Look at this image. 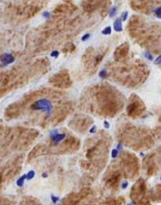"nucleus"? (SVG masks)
I'll list each match as a JSON object with an SVG mask.
<instances>
[{"mask_svg":"<svg viewBox=\"0 0 161 205\" xmlns=\"http://www.w3.org/2000/svg\"><path fill=\"white\" fill-rule=\"evenodd\" d=\"M126 111L129 118L137 120L144 117L147 114V107L139 95L132 93L128 99Z\"/></svg>","mask_w":161,"mask_h":205,"instance_id":"obj_8","label":"nucleus"},{"mask_svg":"<svg viewBox=\"0 0 161 205\" xmlns=\"http://www.w3.org/2000/svg\"><path fill=\"white\" fill-rule=\"evenodd\" d=\"M125 102V96L117 88L108 83H101L86 89L80 106L96 117L113 118L123 110Z\"/></svg>","mask_w":161,"mask_h":205,"instance_id":"obj_1","label":"nucleus"},{"mask_svg":"<svg viewBox=\"0 0 161 205\" xmlns=\"http://www.w3.org/2000/svg\"><path fill=\"white\" fill-rule=\"evenodd\" d=\"M152 132L155 139L161 140V126H156Z\"/></svg>","mask_w":161,"mask_h":205,"instance_id":"obj_30","label":"nucleus"},{"mask_svg":"<svg viewBox=\"0 0 161 205\" xmlns=\"http://www.w3.org/2000/svg\"><path fill=\"white\" fill-rule=\"evenodd\" d=\"M65 133H58L57 131H53L51 133V137L52 139V142L55 144H57L58 142H61L65 137Z\"/></svg>","mask_w":161,"mask_h":205,"instance_id":"obj_26","label":"nucleus"},{"mask_svg":"<svg viewBox=\"0 0 161 205\" xmlns=\"http://www.w3.org/2000/svg\"><path fill=\"white\" fill-rule=\"evenodd\" d=\"M112 145V137L103 130L86 142L85 145L86 159L80 161V165L84 170L90 172L89 175L86 176L92 180L94 177L100 175L106 168Z\"/></svg>","mask_w":161,"mask_h":205,"instance_id":"obj_3","label":"nucleus"},{"mask_svg":"<svg viewBox=\"0 0 161 205\" xmlns=\"http://www.w3.org/2000/svg\"><path fill=\"white\" fill-rule=\"evenodd\" d=\"M59 52L57 50H54V51H53V52L51 53V56L52 57H56L57 58L58 56H59Z\"/></svg>","mask_w":161,"mask_h":205,"instance_id":"obj_37","label":"nucleus"},{"mask_svg":"<svg viewBox=\"0 0 161 205\" xmlns=\"http://www.w3.org/2000/svg\"><path fill=\"white\" fill-rule=\"evenodd\" d=\"M31 109L33 110H43L48 115H50L52 110L51 102L45 98L40 99L36 101L31 105Z\"/></svg>","mask_w":161,"mask_h":205,"instance_id":"obj_18","label":"nucleus"},{"mask_svg":"<svg viewBox=\"0 0 161 205\" xmlns=\"http://www.w3.org/2000/svg\"><path fill=\"white\" fill-rule=\"evenodd\" d=\"M128 14V12L127 11H125L123 12L122 15V19H121V20H122V21H125L127 19Z\"/></svg>","mask_w":161,"mask_h":205,"instance_id":"obj_35","label":"nucleus"},{"mask_svg":"<svg viewBox=\"0 0 161 205\" xmlns=\"http://www.w3.org/2000/svg\"><path fill=\"white\" fill-rule=\"evenodd\" d=\"M145 57L147 59H149V60H153V56H152V55L151 54V52H148V51H147V52H145Z\"/></svg>","mask_w":161,"mask_h":205,"instance_id":"obj_34","label":"nucleus"},{"mask_svg":"<svg viewBox=\"0 0 161 205\" xmlns=\"http://www.w3.org/2000/svg\"><path fill=\"white\" fill-rule=\"evenodd\" d=\"M112 2L110 1H84L82 3V6L84 11L88 14H92L98 11L101 17L104 18L110 11Z\"/></svg>","mask_w":161,"mask_h":205,"instance_id":"obj_11","label":"nucleus"},{"mask_svg":"<svg viewBox=\"0 0 161 205\" xmlns=\"http://www.w3.org/2000/svg\"><path fill=\"white\" fill-rule=\"evenodd\" d=\"M93 123V119L89 116L83 114H78L71 120L69 126L71 129L77 133H84L88 130Z\"/></svg>","mask_w":161,"mask_h":205,"instance_id":"obj_12","label":"nucleus"},{"mask_svg":"<svg viewBox=\"0 0 161 205\" xmlns=\"http://www.w3.org/2000/svg\"><path fill=\"white\" fill-rule=\"evenodd\" d=\"M159 122L161 123V110L160 111V113H159Z\"/></svg>","mask_w":161,"mask_h":205,"instance_id":"obj_42","label":"nucleus"},{"mask_svg":"<svg viewBox=\"0 0 161 205\" xmlns=\"http://www.w3.org/2000/svg\"><path fill=\"white\" fill-rule=\"evenodd\" d=\"M49 82L56 87L61 89L68 88L73 83L69 73L67 70H62L52 76Z\"/></svg>","mask_w":161,"mask_h":205,"instance_id":"obj_14","label":"nucleus"},{"mask_svg":"<svg viewBox=\"0 0 161 205\" xmlns=\"http://www.w3.org/2000/svg\"><path fill=\"white\" fill-rule=\"evenodd\" d=\"M130 45L128 41H125L116 48L113 57L116 62H123L127 60L129 57Z\"/></svg>","mask_w":161,"mask_h":205,"instance_id":"obj_17","label":"nucleus"},{"mask_svg":"<svg viewBox=\"0 0 161 205\" xmlns=\"http://www.w3.org/2000/svg\"><path fill=\"white\" fill-rule=\"evenodd\" d=\"M80 142L79 139L74 136H70L58 146L56 152L58 155L72 153L77 151L80 148Z\"/></svg>","mask_w":161,"mask_h":205,"instance_id":"obj_13","label":"nucleus"},{"mask_svg":"<svg viewBox=\"0 0 161 205\" xmlns=\"http://www.w3.org/2000/svg\"><path fill=\"white\" fill-rule=\"evenodd\" d=\"M130 198L136 205H151L148 195L145 181L140 178L132 187Z\"/></svg>","mask_w":161,"mask_h":205,"instance_id":"obj_10","label":"nucleus"},{"mask_svg":"<svg viewBox=\"0 0 161 205\" xmlns=\"http://www.w3.org/2000/svg\"><path fill=\"white\" fill-rule=\"evenodd\" d=\"M21 112V107L18 102H15L8 106L5 113V117L7 120L15 119L20 116Z\"/></svg>","mask_w":161,"mask_h":205,"instance_id":"obj_19","label":"nucleus"},{"mask_svg":"<svg viewBox=\"0 0 161 205\" xmlns=\"http://www.w3.org/2000/svg\"><path fill=\"white\" fill-rule=\"evenodd\" d=\"M161 63V54L154 61V64L155 65H158V64H160Z\"/></svg>","mask_w":161,"mask_h":205,"instance_id":"obj_36","label":"nucleus"},{"mask_svg":"<svg viewBox=\"0 0 161 205\" xmlns=\"http://www.w3.org/2000/svg\"><path fill=\"white\" fill-rule=\"evenodd\" d=\"M160 2L155 1H131L130 7L135 11L145 15H149L155 5H159Z\"/></svg>","mask_w":161,"mask_h":205,"instance_id":"obj_15","label":"nucleus"},{"mask_svg":"<svg viewBox=\"0 0 161 205\" xmlns=\"http://www.w3.org/2000/svg\"><path fill=\"white\" fill-rule=\"evenodd\" d=\"M113 28L116 32H120L123 30L122 21L120 18H117L113 23Z\"/></svg>","mask_w":161,"mask_h":205,"instance_id":"obj_27","label":"nucleus"},{"mask_svg":"<svg viewBox=\"0 0 161 205\" xmlns=\"http://www.w3.org/2000/svg\"><path fill=\"white\" fill-rule=\"evenodd\" d=\"M21 205H40V204L35 199L32 198H26L24 201H22Z\"/></svg>","mask_w":161,"mask_h":205,"instance_id":"obj_28","label":"nucleus"},{"mask_svg":"<svg viewBox=\"0 0 161 205\" xmlns=\"http://www.w3.org/2000/svg\"><path fill=\"white\" fill-rule=\"evenodd\" d=\"M92 193V190L86 188L80 190L78 193H73L63 199L61 205H77L80 201L87 198Z\"/></svg>","mask_w":161,"mask_h":205,"instance_id":"obj_16","label":"nucleus"},{"mask_svg":"<svg viewBox=\"0 0 161 205\" xmlns=\"http://www.w3.org/2000/svg\"><path fill=\"white\" fill-rule=\"evenodd\" d=\"M104 126H105V128H106V129H109V128H110V124H109V123H108V122L105 121V122H104Z\"/></svg>","mask_w":161,"mask_h":205,"instance_id":"obj_41","label":"nucleus"},{"mask_svg":"<svg viewBox=\"0 0 161 205\" xmlns=\"http://www.w3.org/2000/svg\"><path fill=\"white\" fill-rule=\"evenodd\" d=\"M76 49V46L73 43L67 44L63 48V52L65 53H72Z\"/></svg>","mask_w":161,"mask_h":205,"instance_id":"obj_29","label":"nucleus"},{"mask_svg":"<svg viewBox=\"0 0 161 205\" xmlns=\"http://www.w3.org/2000/svg\"><path fill=\"white\" fill-rule=\"evenodd\" d=\"M76 9V7L74 5H61L58 6L54 12L56 14H67V13H71Z\"/></svg>","mask_w":161,"mask_h":205,"instance_id":"obj_23","label":"nucleus"},{"mask_svg":"<svg viewBox=\"0 0 161 205\" xmlns=\"http://www.w3.org/2000/svg\"><path fill=\"white\" fill-rule=\"evenodd\" d=\"M43 17H45V18H50V14H49V12H47V11H45V12H44V13Z\"/></svg>","mask_w":161,"mask_h":205,"instance_id":"obj_40","label":"nucleus"},{"mask_svg":"<svg viewBox=\"0 0 161 205\" xmlns=\"http://www.w3.org/2000/svg\"><path fill=\"white\" fill-rule=\"evenodd\" d=\"M47 151L48 149L45 145H41V144L37 145L30 152L29 155V159L32 160L33 159H35L37 157L44 156L46 154Z\"/></svg>","mask_w":161,"mask_h":205,"instance_id":"obj_20","label":"nucleus"},{"mask_svg":"<svg viewBox=\"0 0 161 205\" xmlns=\"http://www.w3.org/2000/svg\"></svg>","mask_w":161,"mask_h":205,"instance_id":"obj_43","label":"nucleus"},{"mask_svg":"<svg viewBox=\"0 0 161 205\" xmlns=\"http://www.w3.org/2000/svg\"><path fill=\"white\" fill-rule=\"evenodd\" d=\"M155 15L156 17L158 18H161V6L158 7L155 11Z\"/></svg>","mask_w":161,"mask_h":205,"instance_id":"obj_33","label":"nucleus"},{"mask_svg":"<svg viewBox=\"0 0 161 205\" xmlns=\"http://www.w3.org/2000/svg\"><path fill=\"white\" fill-rule=\"evenodd\" d=\"M125 203V199L123 197L108 198L101 203V205H124Z\"/></svg>","mask_w":161,"mask_h":205,"instance_id":"obj_21","label":"nucleus"},{"mask_svg":"<svg viewBox=\"0 0 161 205\" xmlns=\"http://www.w3.org/2000/svg\"><path fill=\"white\" fill-rule=\"evenodd\" d=\"M151 153L158 169L159 168H161V146L157 148L154 152H151Z\"/></svg>","mask_w":161,"mask_h":205,"instance_id":"obj_24","label":"nucleus"},{"mask_svg":"<svg viewBox=\"0 0 161 205\" xmlns=\"http://www.w3.org/2000/svg\"><path fill=\"white\" fill-rule=\"evenodd\" d=\"M123 177L129 180L136 179L140 171V163L138 157L132 152L122 150L115 160Z\"/></svg>","mask_w":161,"mask_h":205,"instance_id":"obj_6","label":"nucleus"},{"mask_svg":"<svg viewBox=\"0 0 161 205\" xmlns=\"http://www.w3.org/2000/svg\"><path fill=\"white\" fill-rule=\"evenodd\" d=\"M116 11H117V10H116V6L112 7V8H111V10H110V13H109L110 17V18L114 17L116 14Z\"/></svg>","mask_w":161,"mask_h":205,"instance_id":"obj_31","label":"nucleus"},{"mask_svg":"<svg viewBox=\"0 0 161 205\" xmlns=\"http://www.w3.org/2000/svg\"><path fill=\"white\" fill-rule=\"evenodd\" d=\"M151 198L155 202H161V184L156 185L151 192Z\"/></svg>","mask_w":161,"mask_h":205,"instance_id":"obj_22","label":"nucleus"},{"mask_svg":"<svg viewBox=\"0 0 161 205\" xmlns=\"http://www.w3.org/2000/svg\"><path fill=\"white\" fill-rule=\"evenodd\" d=\"M89 37H90V35H89V33H86V34H85V35L82 37V38H81L82 41H87V40L88 39V38H89Z\"/></svg>","mask_w":161,"mask_h":205,"instance_id":"obj_38","label":"nucleus"},{"mask_svg":"<svg viewBox=\"0 0 161 205\" xmlns=\"http://www.w3.org/2000/svg\"><path fill=\"white\" fill-rule=\"evenodd\" d=\"M132 39L154 54H161V24L137 15L132 16L126 27Z\"/></svg>","mask_w":161,"mask_h":205,"instance_id":"obj_4","label":"nucleus"},{"mask_svg":"<svg viewBox=\"0 0 161 205\" xmlns=\"http://www.w3.org/2000/svg\"><path fill=\"white\" fill-rule=\"evenodd\" d=\"M0 61L3 63V65L5 66L14 62L15 57L10 54L5 53L2 54V56H0Z\"/></svg>","mask_w":161,"mask_h":205,"instance_id":"obj_25","label":"nucleus"},{"mask_svg":"<svg viewBox=\"0 0 161 205\" xmlns=\"http://www.w3.org/2000/svg\"><path fill=\"white\" fill-rule=\"evenodd\" d=\"M102 34L103 35H110L112 33V28L111 27H106L102 32H101Z\"/></svg>","mask_w":161,"mask_h":205,"instance_id":"obj_32","label":"nucleus"},{"mask_svg":"<svg viewBox=\"0 0 161 205\" xmlns=\"http://www.w3.org/2000/svg\"><path fill=\"white\" fill-rule=\"evenodd\" d=\"M108 50V47L98 48H94L92 47L88 48L83 56V61L86 70L91 74H95Z\"/></svg>","mask_w":161,"mask_h":205,"instance_id":"obj_7","label":"nucleus"},{"mask_svg":"<svg viewBox=\"0 0 161 205\" xmlns=\"http://www.w3.org/2000/svg\"><path fill=\"white\" fill-rule=\"evenodd\" d=\"M116 137L121 145L137 152L149 150L155 144L152 130L129 122H123L118 125Z\"/></svg>","mask_w":161,"mask_h":205,"instance_id":"obj_5","label":"nucleus"},{"mask_svg":"<svg viewBox=\"0 0 161 205\" xmlns=\"http://www.w3.org/2000/svg\"><path fill=\"white\" fill-rule=\"evenodd\" d=\"M112 155L113 157H116L117 156V155H118V151H117V150H115V149L113 150L112 151Z\"/></svg>","mask_w":161,"mask_h":205,"instance_id":"obj_39","label":"nucleus"},{"mask_svg":"<svg viewBox=\"0 0 161 205\" xmlns=\"http://www.w3.org/2000/svg\"><path fill=\"white\" fill-rule=\"evenodd\" d=\"M106 79L129 89H136L148 79L150 69L140 59L108 63L104 69Z\"/></svg>","mask_w":161,"mask_h":205,"instance_id":"obj_2","label":"nucleus"},{"mask_svg":"<svg viewBox=\"0 0 161 205\" xmlns=\"http://www.w3.org/2000/svg\"><path fill=\"white\" fill-rule=\"evenodd\" d=\"M122 177V174L119 169L116 161H113L107 169L104 176L105 186L113 193H116L118 191Z\"/></svg>","mask_w":161,"mask_h":205,"instance_id":"obj_9","label":"nucleus"}]
</instances>
